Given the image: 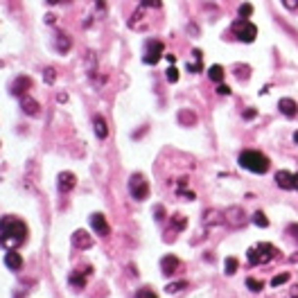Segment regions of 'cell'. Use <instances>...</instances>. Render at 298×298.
I'll return each instance as SVG.
<instances>
[{"mask_svg":"<svg viewBox=\"0 0 298 298\" xmlns=\"http://www.w3.org/2000/svg\"><path fill=\"white\" fill-rule=\"evenodd\" d=\"M27 240V226L18 217L7 215L0 219V246L7 251H14Z\"/></svg>","mask_w":298,"mask_h":298,"instance_id":"cell-1","label":"cell"},{"mask_svg":"<svg viewBox=\"0 0 298 298\" xmlns=\"http://www.w3.org/2000/svg\"><path fill=\"white\" fill-rule=\"evenodd\" d=\"M240 165L244 167V170L253 172V174H264V172H269L271 163L269 158L264 156L262 152H255V149H246V152L240 154Z\"/></svg>","mask_w":298,"mask_h":298,"instance_id":"cell-2","label":"cell"},{"mask_svg":"<svg viewBox=\"0 0 298 298\" xmlns=\"http://www.w3.org/2000/svg\"><path fill=\"white\" fill-rule=\"evenodd\" d=\"M275 249L271 244H267V242H260V244H255V246H251L249 251H246V257H249V264H267V262H271L275 257Z\"/></svg>","mask_w":298,"mask_h":298,"instance_id":"cell-3","label":"cell"},{"mask_svg":"<svg viewBox=\"0 0 298 298\" xmlns=\"http://www.w3.org/2000/svg\"><path fill=\"white\" fill-rule=\"evenodd\" d=\"M233 32L237 34V39L244 43H253L257 36V27L249 21V18H237L233 23Z\"/></svg>","mask_w":298,"mask_h":298,"instance_id":"cell-4","label":"cell"},{"mask_svg":"<svg viewBox=\"0 0 298 298\" xmlns=\"http://www.w3.org/2000/svg\"><path fill=\"white\" fill-rule=\"evenodd\" d=\"M129 192H131V197H134V199H138V201L147 199V194H149V183H147L145 176H142V174L131 176V181H129Z\"/></svg>","mask_w":298,"mask_h":298,"instance_id":"cell-5","label":"cell"},{"mask_svg":"<svg viewBox=\"0 0 298 298\" xmlns=\"http://www.w3.org/2000/svg\"><path fill=\"white\" fill-rule=\"evenodd\" d=\"M160 57H163V43L152 39V41L147 43V50H145V57L142 59H145L147 66H156L160 61Z\"/></svg>","mask_w":298,"mask_h":298,"instance_id":"cell-6","label":"cell"},{"mask_svg":"<svg viewBox=\"0 0 298 298\" xmlns=\"http://www.w3.org/2000/svg\"><path fill=\"white\" fill-rule=\"evenodd\" d=\"M77 185V176L72 174V172H61V174L57 176V187H59V192H70L72 187Z\"/></svg>","mask_w":298,"mask_h":298,"instance_id":"cell-7","label":"cell"},{"mask_svg":"<svg viewBox=\"0 0 298 298\" xmlns=\"http://www.w3.org/2000/svg\"><path fill=\"white\" fill-rule=\"evenodd\" d=\"M91 228H93L97 235H102V237L109 235V222H106V217L102 215V212H93V215H91Z\"/></svg>","mask_w":298,"mask_h":298,"instance_id":"cell-8","label":"cell"},{"mask_svg":"<svg viewBox=\"0 0 298 298\" xmlns=\"http://www.w3.org/2000/svg\"><path fill=\"white\" fill-rule=\"evenodd\" d=\"M224 219H226V224H230V226H244V222H246L244 210H242V208H237V206L228 208V210L224 212Z\"/></svg>","mask_w":298,"mask_h":298,"instance_id":"cell-9","label":"cell"},{"mask_svg":"<svg viewBox=\"0 0 298 298\" xmlns=\"http://www.w3.org/2000/svg\"><path fill=\"white\" fill-rule=\"evenodd\" d=\"M91 274H93L91 267H86V269H82V271H72V274L68 275V282H70L72 287H77V289H84V287H86V278Z\"/></svg>","mask_w":298,"mask_h":298,"instance_id":"cell-10","label":"cell"},{"mask_svg":"<svg viewBox=\"0 0 298 298\" xmlns=\"http://www.w3.org/2000/svg\"><path fill=\"white\" fill-rule=\"evenodd\" d=\"M179 267H181V260L176 255H165L163 260H160V269H163V274L165 275H172V274H176L179 271Z\"/></svg>","mask_w":298,"mask_h":298,"instance_id":"cell-11","label":"cell"},{"mask_svg":"<svg viewBox=\"0 0 298 298\" xmlns=\"http://www.w3.org/2000/svg\"><path fill=\"white\" fill-rule=\"evenodd\" d=\"M72 246H75V249H91V246H93V240H91V235L86 233V230H75V233H72Z\"/></svg>","mask_w":298,"mask_h":298,"instance_id":"cell-12","label":"cell"},{"mask_svg":"<svg viewBox=\"0 0 298 298\" xmlns=\"http://www.w3.org/2000/svg\"><path fill=\"white\" fill-rule=\"evenodd\" d=\"M278 109H280V113H282V115H287V117H296L298 115V104L294 102L292 97H282L280 102H278Z\"/></svg>","mask_w":298,"mask_h":298,"instance_id":"cell-13","label":"cell"},{"mask_svg":"<svg viewBox=\"0 0 298 298\" xmlns=\"http://www.w3.org/2000/svg\"><path fill=\"white\" fill-rule=\"evenodd\" d=\"M275 185L282 187V190H294V174L287 170L275 172Z\"/></svg>","mask_w":298,"mask_h":298,"instance_id":"cell-14","label":"cell"},{"mask_svg":"<svg viewBox=\"0 0 298 298\" xmlns=\"http://www.w3.org/2000/svg\"><path fill=\"white\" fill-rule=\"evenodd\" d=\"M54 47H57V52H59V54H68V50L72 47L70 36L66 34V32H59V34L54 36Z\"/></svg>","mask_w":298,"mask_h":298,"instance_id":"cell-15","label":"cell"},{"mask_svg":"<svg viewBox=\"0 0 298 298\" xmlns=\"http://www.w3.org/2000/svg\"><path fill=\"white\" fill-rule=\"evenodd\" d=\"M29 88H32V77H27V75H21L16 79V82H14V86H12V93L14 95H21V97H23L25 95V91H29Z\"/></svg>","mask_w":298,"mask_h":298,"instance_id":"cell-16","label":"cell"},{"mask_svg":"<svg viewBox=\"0 0 298 298\" xmlns=\"http://www.w3.org/2000/svg\"><path fill=\"white\" fill-rule=\"evenodd\" d=\"M21 109H23L27 115H39V111H41V106H39V102L32 97H27V95H23L21 97Z\"/></svg>","mask_w":298,"mask_h":298,"instance_id":"cell-17","label":"cell"},{"mask_svg":"<svg viewBox=\"0 0 298 298\" xmlns=\"http://www.w3.org/2000/svg\"><path fill=\"white\" fill-rule=\"evenodd\" d=\"M5 267H7V269H12V271L21 269V267H23V257H21V253L7 251V255H5Z\"/></svg>","mask_w":298,"mask_h":298,"instance_id":"cell-18","label":"cell"},{"mask_svg":"<svg viewBox=\"0 0 298 298\" xmlns=\"http://www.w3.org/2000/svg\"><path fill=\"white\" fill-rule=\"evenodd\" d=\"M93 127H95V134H97V138H102V140H104L106 136H109V127H106V122H104V117H102V115H95Z\"/></svg>","mask_w":298,"mask_h":298,"instance_id":"cell-19","label":"cell"},{"mask_svg":"<svg viewBox=\"0 0 298 298\" xmlns=\"http://www.w3.org/2000/svg\"><path fill=\"white\" fill-rule=\"evenodd\" d=\"M224 75H226V72H224V68L222 66H210V70H208V77H210L212 82H217V84H222L224 82Z\"/></svg>","mask_w":298,"mask_h":298,"instance_id":"cell-20","label":"cell"},{"mask_svg":"<svg viewBox=\"0 0 298 298\" xmlns=\"http://www.w3.org/2000/svg\"><path fill=\"white\" fill-rule=\"evenodd\" d=\"M222 222H226V219H224L222 212H217V210H208V215H206V219H204L206 226H212V224H222Z\"/></svg>","mask_w":298,"mask_h":298,"instance_id":"cell-21","label":"cell"},{"mask_svg":"<svg viewBox=\"0 0 298 298\" xmlns=\"http://www.w3.org/2000/svg\"><path fill=\"white\" fill-rule=\"evenodd\" d=\"M192 57H194V61H192V64H187V70L199 72V70H201V57H204V54H201V50H194Z\"/></svg>","mask_w":298,"mask_h":298,"instance_id":"cell-22","label":"cell"},{"mask_svg":"<svg viewBox=\"0 0 298 298\" xmlns=\"http://www.w3.org/2000/svg\"><path fill=\"white\" fill-rule=\"evenodd\" d=\"M179 122L187 124V127H192V124L197 122V115H194L192 111H181V113H179Z\"/></svg>","mask_w":298,"mask_h":298,"instance_id":"cell-23","label":"cell"},{"mask_svg":"<svg viewBox=\"0 0 298 298\" xmlns=\"http://www.w3.org/2000/svg\"><path fill=\"white\" fill-rule=\"evenodd\" d=\"M253 224L260 226V228H267V226H269V219H267V215H264L262 210H257L255 215H253Z\"/></svg>","mask_w":298,"mask_h":298,"instance_id":"cell-24","label":"cell"},{"mask_svg":"<svg viewBox=\"0 0 298 298\" xmlns=\"http://www.w3.org/2000/svg\"><path fill=\"white\" fill-rule=\"evenodd\" d=\"M172 226H174V230H183L187 226V219L183 215H174L172 217Z\"/></svg>","mask_w":298,"mask_h":298,"instance_id":"cell-25","label":"cell"},{"mask_svg":"<svg viewBox=\"0 0 298 298\" xmlns=\"http://www.w3.org/2000/svg\"><path fill=\"white\" fill-rule=\"evenodd\" d=\"M224 269H226V275H233L235 271H237V260H235V257H226Z\"/></svg>","mask_w":298,"mask_h":298,"instance_id":"cell-26","label":"cell"},{"mask_svg":"<svg viewBox=\"0 0 298 298\" xmlns=\"http://www.w3.org/2000/svg\"><path fill=\"white\" fill-rule=\"evenodd\" d=\"M185 287H187L185 280H181V282H170V285L165 287V292H167V294H176V292H181V289H185Z\"/></svg>","mask_w":298,"mask_h":298,"instance_id":"cell-27","label":"cell"},{"mask_svg":"<svg viewBox=\"0 0 298 298\" xmlns=\"http://www.w3.org/2000/svg\"><path fill=\"white\" fill-rule=\"evenodd\" d=\"M285 282H289V274H278V275H274L271 287H280V285H285Z\"/></svg>","mask_w":298,"mask_h":298,"instance_id":"cell-28","label":"cell"},{"mask_svg":"<svg viewBox=\"0 0 298 298\" xmlns=\"http://www.w3.org/2000/svg\"><path fill=\"white\" fill-rule=\"evenodd\" d=\"M246 287L251 289V292H262V282L260 280H255V278H246Z\"/></svg>","mask_w":298,"mask_h":298,"instance_id":"cell-29","label":"cell"},{"mask_svg":"<svg viewBox=\"0 0 298 298\" xmlns=\"http://www.w3.org/2000/svg\"><path fill=\"white\" fill-rule=\"evenodd\" d=\"M43 79H46V84H54L57 70H54V68H46V70H43Z\"/></svg>","mask_w":298,"mask_h":298,"instance_id":"cell-30","label":"cell"},{"mask_svg":"<svg viewBox=\"0 0 298 298\" xmlns=\"http://www.w3.org/2000/svg\"><path fill=\"white\" fill-rule=\"evenodd\" d=\"M165 75H167V82H170V84H176V82H179V70H176L174 66H170Z\"/></svg>","mask_w":298,"mask_h":298,"instance_id":"cell-31","label":"cell"},{"mask_svg":"<svg viewBox=\"0 0 298 298\" xmlns=\"http://www.w3.org/2000/svg\"><path fill=\"white\" fill-rule=\"evenodd\" d=\"M253 14V5L251 2H244V5L240 7V18H249Z\"/></svg>","mask_w":298,"mask_h":298,"instance_id":"cell-32","label":"cell"},{"mask_svg":"<svg viewBox=\"0 0 298 298\" xmlns=\"http://www.w3.org/2000/svg\"><path fill=\"white\" fill-rule=\"evenodd\" d=\"M136 298H158V296L152 292V289H147V287H145V289H138V294H136Z\"/></svg>","mask_w":298,"mask_h":298,"instance_id":"cell-33","label":"cell"},{"mask_svg":"<svg viewBox=\"0 0 298 298\" xmlns=\"http://www.w3.org/2000/svg\"><path fill=\"white\" fill-rule=\"evenodd\" d=\"M282 7L289 9V12H294V9H298V0H282Z\"/></svg>","mask_w":298,"mask_h":298,"instance_id":"cell-34","label":"cell"},{"mask_svg":"<svg viewBox=\"0 0 298 298\" xmlns=\"http://www.w3.org/2000/svg\"><path fill=\"white\" fill-rule=\"evenodd\" d=\"M142 7H154V9H158V7H163V2H160V0H142Z\"/></svg>","mask_w":298,"mask_h":298,"instance_id":"cell-35","label":"cell"},{"mask_svg":"<svg viewBox=\"0 0 298 298\" xmlns=\"http://www.w3.org/2000/svg\"><path fill=\"white\" fill-rule=\"evenodd\" d=\"M287 233L292 235L294 240L298 242V224H289V228H287Z\"/></svg>","mask_w":298,"mask_h":298,"instance_id":"cell-36","label":"cell"},{"mask_svg":"<svg viewBox=\"0 0 298 298\" xmlns=\"http://www.w3.org/2000/svg\"><path fill=\"white\" fill-rule=\"evenodd\" d=\"M217 93H219V95H230V88H228L226 84H219V86H217Z\"/></svg>","mask_w":298,"mask_h":298,"instance_id":"cell-37","label":"cell"},{"mask_svg":"<svg viewBox=\"0 0 298 298\" xmlns=\"http://www.w3.org/2000/svg\"><path fill=\"white\" fill-rule=\"evenodd\" d=\"M255 115H257L255 109H249V111H244V120H253Z\"/></svg>","mask_w":298,"mask_h":298,"instance_id":"cell-38","label":"cell"},{"mask_svg":"<svg viewBox=\"0 0 298 298\" xmlns=\"http://www.w3.org/2000/svg\"><path fill=\"white\" fill-rule=\"evenodd\" d=\"M163 215H165V210L158 206V208H156V219H163Z\"/></svg>","mask_w":298,"mask_h":298,"instance_id":"cell-39","label":"cell"},{"mask_svg":"<svg viewBox=\"0 0 298 298\" xmlns=\"http://www.w3.org/2000/svg\"><path fill=\"white\" fill-rule=\"evenodd\" d=\"M294 187H296V190H298V174L294 176Z\"/></svg>","mask_w":298,"mask_h":298,"instance_id":"cell-40","label":"cell"},{"mask_svg":"<svg viewBox=\"0 0 298 298\" xmlns=\"http://www.w3.org/2000/svg\"><path fill=\"white\" fill-rule=\"evenodd\" d=\"M47 2H50V5H57V2H61V0H47Z\"/></svg>","mask_w":298,"mask_h":298,"instance_id":"cell-41","label":"cell"},{"mask_svg":"<svg viewBox=\"0 0 298 298\" xmlns=\"http://www.w3.org/2000/svg\"><path fill=\"white\" fill-rule=\"evenodd\" d=\"M294 140H296V142H298V131H296V134H294Z\"/></svg>","mask_w":298,"mask_h":298,"instance_id":"cell-42","label":"cell"}]
</instances>
